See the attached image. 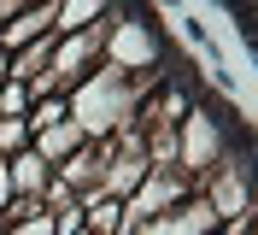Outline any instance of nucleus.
<instances>
[{"mask_svg": "<svg viewBox=\"0 0 258 235\" xmlns=\"http://www.w3.org/2000/svg\"><path fill=\"white\" fill-rule=\"evenodd\" d=\"M0 235H53V218H47V212H30V218L0 223Z\"/></svg>", "mask_w": 258, "mask_h": 235, "instance_id": "nucleus-13", "label": "nucleus"}, {"mask_svg": "<svg viewBox=\"0 0 258 235\" xmlns=\"http://www.w3.org/2000/svg\"><path fill=\"white\" fill-rule=\"evenodd\" d=\"M24 147H30V124L24 118H0V159L24 153Z\"/></svg>", "mask_w": 258, "mask_h": 235, "instance_id": "nucleus-12", "label": "nucleus"}, {"mask_svg": "<svg viewBox=\"0 0 258 235\" xmlns=\"http://www.w3.org/2000/svg\"><path fill=\"white\" fill-rule=\"evenodd\" d=\"M82 229L88 235H123V200H112V194H82Z\"/></svg>", "mask_w": 258, "mask_h": 235, "instance_id": "nucleus-11", "label": "nucleus"}, {"mask_svg": "<svg viewBox=\"0 0 258 235\" xmlns=\"http://www.w3.org/2000/svg\"><path fill=\"white\" fill-rule=\"evenodd\" d=\"M100 65H112V71H129V77H141V71H164V35L147 24V18L123 12L117 6L106 18V41H100Z\"/></svg>", "mask_w": 258, "mask_h": 235, "instance_id": "nucleus-3", "label": "nucleus"}, {"mask_svg": "<svg viewBox=\"0 0 258 235\" xmlns=\"http://www.w3.org/2000/svg\"><path fill=\"white\" fill-rule=\"evenodd\" d=\"M123 0H53V35H71V30H88L100 18H112Z\"/></svg>", "mask_w": 258, "mask_h": 235, "instance_id": "nucleus-9", "label": "nucleus"}, {"mask_svg": "<svg viewBox=\"0 0 258 235\" xmlns=\"http://www.w3.org/2000/svg\"><path fill=\"white\" fill-rule=\"evenodd\" d=\"M82 141H88V135H82L71 118H59V124H47V129H35V135H30V153H41L47 165H59V159H71V153H77Z\"/></svg>", "mask_w": 258, "mask_h": 235, "instance_id": "nucleus-10", "label": "nucleus"}, {"mask_svg": "<svg viewBox=\"0 0 258 235\" xmlns=\"http://www.w3.org/2000/svg\"><path fill=\"white\" fill-rule=\"evenodd\" d=\"M41 35H53V0H24V6L0 24V47H6V53L41 41Z\"/></svg>", "mask_w": 258, "mask_h": 235, "instance_id": "nucleus-7", "label": "nucleus"}, {"mask_svg": "<svg viewBox=\"0 0 258 235\" xmlns=\"http://www.w3.org/2000/svg\"><path fill=\"white\" fill-rule=\"evenodd\" d=\"M194 188H200V200L217 212V223H246L252 218V153H246V147L229 153L217 171H206Z\"/></svg>", "mask_w": 258, "mask_h": 235, "instance_id": "nucleus-4", "label": "nucleus"}, {"mask_svg": "<svg viewBox=\"0 0 258 235\" xmlns=\"http://www.w3.org/2000/svg\"><path fill=\"white\" fill-rule=\"evenodd\" d=\"M6 176H12V194H18V200H41V194H47V182H53V165H47L41 153H30V147H24V153L6 159Z\"/></svg>", "mask_w": 258, "mask_h": 235, "instance_id": "nucleus-8", "label": "nucleus"}, {"mask_svg": "<svg viewBox=\"0 0 258 235\" xmlns=\"http://www.w3.org/2000/svg\"><path fill=\"white\" fill-rule=\"evenodd\" d=\"M229 153H235V129H229L211 106H194L188 100V112L176 118V159H170V165H176L188 182H200V176L217 171Z\"/></svg>", "mask_w": 258, "mask_h": 235, "instance_id": "nucleus-2", "label": "nucleus"}, {"mask_svg": "<svg viewBox=\"0 0 258 235\" xmlns=\"http://www.w3.org/2000/svg\"><path fill=\"white\" fill-rule=\"evenodd\" d=\"M6 71H12V53H6V47H0V77H6Z\"/></svg>", "mask_w": 258, "mask_h": 235, "instance_id": "nucleus-15", "label": "nucleus"}, {"mask_svg": "<svg viewBox=\"0 0 258 235\" xmlns=\"http://www.w3.org/2000/svg\"><path fill=\"white\" fill-rule=\"evenodd\" d=\"M82 235H88V229H82Z\"/></svg>", "mask_w": 258, "mask_h": 235, "instance_id": "nucleus-16", "label": "nucleus"}, {"mask_svg": "<svg viewBox=\"0 0 258 235\" xmlns=\"http://www.w3.org/2000/svg\"><path fill=\"white\" fill-rule=\"evenodd\" d=\"M194 194V182L182 171H170V165H153V171L141 176V182L123 194V235L135 229V223H147V218H159V212H170L176 200H188Z\"/></svg>", "mask_w": 258, "mask_h": 235, "instance_id": "nucleus-6", "label": "nucleus"}, {"mask_svg": "<svg viewBox=\"0 0 258 235\" xmlns=\"http://www.w3.org/2000/svg\"><path fill=\"white\" fill-rule=\"evenodd\" d=\"M164 71H153V77H129V71H112V65H100L88 82H77V88L64 94V112H71V124L82 129L88 141H112L123 135L129 124H135V112H141V94L159 82Z\"/></svg>", "mask_w": 258, "mask_h": 235, "instance_id": "nucleus-1", "label": "nucleus"}, {"mask_svg": "<svg viewBox=\"0 0 258 235\" xmlns=\"http://www.w3.org/2000/svg\"><path fill=\"white\" fill-rule=\"evenodd\" d=\"M12 206V176H6V159H0V212Z\"/></svg>", "mask_w": 258, "mask_h": 235, "instance_id": "nucleus-14", "label": "nucleus"}, {"mask_svg": "<svg viewBox=\"0 0 258 235\" xmlns=\"http://www.w3.org/2000/svg\"><path fill=\"white\" fill-rule=\"evenodd\" d=\"M100 41H106V18H100V24H88V30L53 35V59H47L53 94H71L77 82H88V77L100 71Z\"/></svg>", "mask_w": 258, "mask_h": 235, "instance_id": "nucleus-5", "label": "nucleus"}]
</instances>
